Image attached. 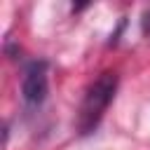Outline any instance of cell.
I'll return each mask as SVG.
<instances>
[{"instance_id": "1", "label": "cell", "mask_w": 150, "mask_h": 150, "mask_svg": "<svg viewBox=\"0 0 150 150\" xmlns=\"http://www.w3.org/2000/svg\"><path fill=\"white\" fill-rule=\"evenodd\" d=\"M117 84H120L117 73L115 70H105V73H101L87 87V91L82 96V103L77 108V120H75V127H77V134L80 136H89V134L96 131L98 122L103 120L108 105L115 98Z\"/></svg>"}, {"instance_id": "2", "label": "cell", "mask_w": 150, "mask_h": 150, "mask_svg": "<svg viewBox=\"0 0 150 150\" xmlns=\"http://www.w3.org/2000/svg\"><path fill=\"white\" fill-rule=\"evenodd\" d=\"M49 63L45 59H35L23 68L21 77V101L28 110H38L49 94Z\"/></svg>"}]
</instances>
